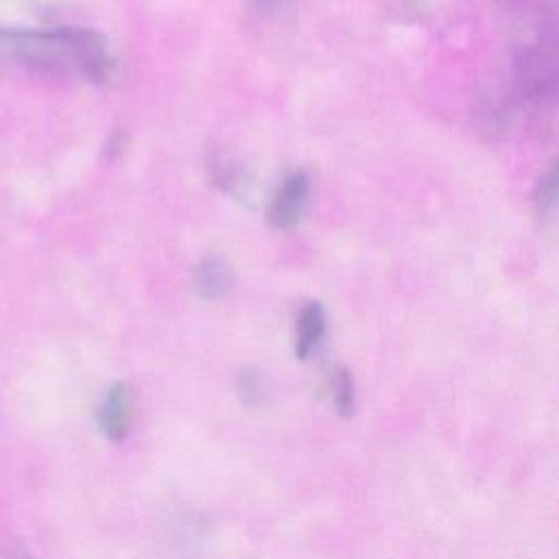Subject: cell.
Segmentation results:
<instances>
[{"mask_svg": "<svg viewBox=\"0 0 559 559\" xmlns=\"http://www.w3.org/2000/svg\"><path fill=\"white\" fill-rule=\"evenodd\" d=\"M559 207V155L544 170L533 190V210L539 221L550 218Z\"/></svg>", "mask_w": 559, "mask_h": 559, "instance_id": "7", "label": "cell"}, {"mask_svg": "<svg viewBox=\"0 0 559 559\" xmlns=\"http://www.w3.org/2000/svg\"><path fill=\"white\" fill-rule=\"evenodd\" d=\"M330 400L334 404L336 415L341 417H352L356 411V386H354V378L345 367H336L330 373Z\"/></svg>", "mask_w": 559, "mask_h": 559, "instance_id": "8", "label": "cell"}, {"mask_svg": "<svg viewBox=\"0 0 559 559\" xmlns=\"http://www.w3.org/2000/svg\"><path fill=\"white\" fill-rule=\"evenodd\" d=\"M238 397L245 406H260L266 400V380L258 369H245L240 373Z\"/></svg>", "mask_w": 559, "mask_h": 559, "instance_id": "9", "label": "cell"}, {"mask_svg": "<svg viewBox=\"0 0 559 559\" xmlns=\"http://www.w3.org/2000/svg\"><path fill=\"white\" fill-rule=\"evenodd\" d=\"M310 201V177L304 170H295L275 190L269 210L266 223L277 231L295 229L308 210Z\"/></svg>", "mask_w": 559, "mask_h": 559, "instance_id": "3", "label": "cell"}, {"mask_svg": "<svg viewBox=\"0 0 559 559\" xmlns=\"http://www.w3.org/2000/svg\"><path fill=\"white\" fill-rule=\"evenodd\" d=\"M328 330V317L319 301H306L295 319V356L308 360L321 345Z\"/></svg>", "mask_w": 559, "mask_h": 559, "instance_id": "5", "label": "cell"}, {"mask_svg": "<svg viewBox=\"0 0 559 559\" xmlns=\"http://www.w3.org/2000/svg\"><path fill=\"white\" fill-rule=\"evenodd\" d=\"M194 286L203 299H221L231 288V269L221 255H205L194 271Z\"/></svg>", "mask_w": 559, "mask_h": 559, "instance_id": "6", "label": "cell"}, {"mask_svg": "<svg viewBox=\"0 0 559 559\" xmlns=\"http://www.w3.org/2000/svg\"><path fill=\"white\" fill-rule=\"evenodd\" d=\"M133 415V391L127 382H116L103 397L98 408V426L109 441H120L129 432Z\"/></svg>", "mask_w": 559, "mask_h": 559, "instance_id": "4", "label": "cell"}, {"mask_svg": "<svg viewBox=\"0 0 559 559\" xmlns=\"http://www.w3.org/2000/svg\"><path fill=\"white\" fill-rule=\"evenodd\" d=\"M522 83L533 98L544 103H559V41L537 39L520 59Z\"/></svg>", "mask_w": 559, "mask_h": 559, "instance_id": "2", "label": "cell"}, {"mask_svg": "<svg viewBox=\"0 0 559 559\" xmlns=\"http://www.w3.org/2000/svg\"><path fill=\"white\" fill-rule=\"evenodd\" d=\"M0 68L50 79L81 76L100 85L109 81L116 61L107 39L92 28H0Z\"/></svg>", "mask_w": 559, "mask_h": 559, "instance_id": "1", "label": "cell"}]
</instances>
